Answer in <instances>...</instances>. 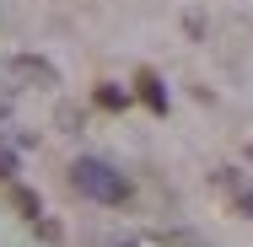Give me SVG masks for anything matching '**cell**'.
<instances>
[{
    "instance_id": "obj_8",
    "label": "cell",
    "mask_w": 253,
    "mask_h": 247,
    "mask_svg": "<svg viewBox=\"0 0 253 247\" xmlns=\"http://www.w3.org/2000/svg\"><path fill=\"white\" fill-rule=\"evenodd\" d=\"M237 210H243V215L253 220V194H237Z\"/></svg>"
},
{
    "instance_id": "obj_7",
    "label": "cell",
    "mask_w": 253,
    "mask_h": 247,
    "mask_svg": "<svg viewBox=\"0 0 253 247\" xmlns=\"http://www.w3.org/2000/svg\"><path fill=\"white\" fill-rule=\"evenodd\" d=\"M11 177H16V156H11V150H0V183H11Z\"/></svg>"
},
{
    "instance_id": "obj_4",
    "label": "cell",
    "mask_w": 253,
    "mask_h": 247,
    "mask_svg": "<svg viewBox=\"0 0 253 247\" xmlns=\"http://www.w3.org/2000/svg\"><path fill=\"white\" fill-rule=\"evenodd\" d=\"M11 210H16V215H27V220H38V215H43V204H38L33 188H11Z\"/></svg>"
},
{
    "instance_id": "obj_5",
    "label": "cell",
    "mask_w": 253,
    "mask_h": 247,
    "mask_svg": "<svg viewBox=\"0 0 253 247\" xmlns=\"http://www.w3.org/2000/svg\"><path fill=\"white\" fill-rule=\"evenodd\" d=\"M124 102H129V92H124V86H113V81H102V86H97V107H108V113H119Z\"/></svg>"
},
{
    "instance_id": "obj_2",
    "label": "cell",
    "mask_w": 253,
    "mask_h": 247,
    "mask_svg": "<svg viewBox=\"0 0 253 247\" xmlns=\"http://www.w3.org/2000/svg\"><path fill=\"white\" fill-rule=\"evenodd\" d=\"M11 75H22V81H43V86L59 81L54 65H49V59H38V54H16V59H11Z\"/></svg>"
},
{
    "instance_id": "obj_1",
    "label": "cell",
    "mask_w": 253,
    "mask_h": 247,
    "mask_svg": "<svg viewBox=\"0 0 253 247\" xmlns=\"http://www.w3.org/2000/svg\"><path fill=\"white\" fill-rule=\"evenodd\" d=\"M70 188L86 199H97V204H124L129 199V177L119 172V167H108L97 156H81V161H70Z\"/></svg>"
},
{
    "instance_id": "obj_6",
    "label": "cell",
    "mask_w": 253,
    "mask_h": 247,
    "mask_svg": "<svg viewBox=\"0 0 253 247\" xmlns=\"http://www.w3.org/2000/svg\"><path fill=\"white\" fill-rule=\"evenodd\" d=\"M33 231H38L43 242H59V220H43V215H38V220H33Z\"/></svg>"
},
{
    "instance_id": "obj_9",
    "label": "cell",
    "mask_w": 253,
    "mask_h": 247,
    "mask_svg": "<svg viewBox=\"0 0 253 247\" xmlns=\"http://www.w3.org/2000/svg\"><path fill=\"white\" fill-rule=\"evenodd\" d=\"M113 247H156V242H113Z\"/></svg>"
},
{
    "instance_id": "obj_10",
    "label": "cell",
    "mask_w": 253,
    "mask_h": 247,
    "mask_svg": "<svg viewBox=\"0 0 253 247\" xmlns=\"http://www.w3.org/2000/svg\"><path fill=\"white\" fill-rule=\"evenodd\" d=\"M248 156H253V150H248Z\"/></svg>"
},
{
    "instance_id": "obj_3",
    "label": "cell",
    "mask_w": 253,
    "mask_h": 247,
    "mask_svg": "<svg viewBox=\"0 0 253 247\" xmlns=\"http://www.w3.org/2000/svg\"><path fill=\"white\" fill-rule=\"evenodd\" d=\"M135 92H140V102H146L151 113H167V86L156 81L151 70H140V75H135Z\"/></svg>"
}]
</instances>
